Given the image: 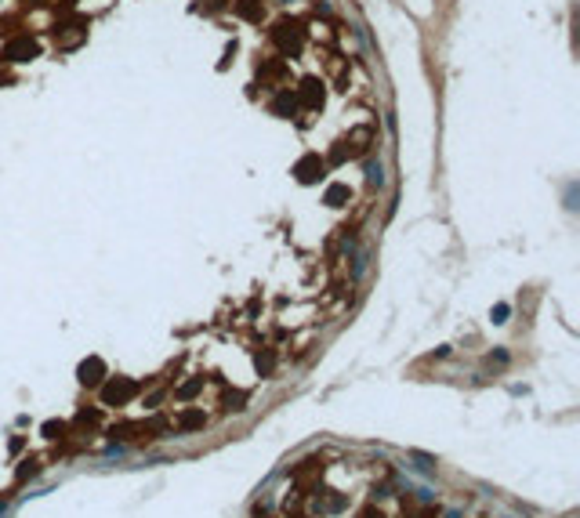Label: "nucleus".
<instances>
[{"mask_svg":"<svg viewBox=\"0 0 580 518\" xmlns=\"http://www.w3.org/2000/svg\"><path fill=\"white\" fill-rule=\"evenodd\" d=\"M203 424H207L203 413H185V417H181V428H203Z\"/></svg>","mask_w":580,"mask_h":518,"instance_id":"nucleus-1","label":"nucleus"}]
</instances>
